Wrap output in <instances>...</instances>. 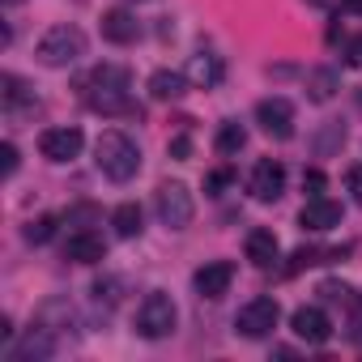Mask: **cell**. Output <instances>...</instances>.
Segmentation results:
<instances>
[{
    "mask_svg": "<svg viewBox=\"0 0 362 362\" xmlns=\"http://www.w3.org/2000/svg\"><path fill=\"white\" fill-rule=\"evenodd\" d=\"M0 86H5V107H9V111H13V107H22V103H30V107L39 103V98H35V94H30V90H26V86H22L13 73H5V77H0Z\"/></svg>",
    "mask_w": 362,
    "mask_h": 362,
    "instance_id": "obj_24",
    "label": "cell"
},
{
    "mask_svg": "<svg viewBox=\"0 0 362 362\" xmlns=\"http://www.w3.org/2000/svg\"><path fill=\"white\" fill-rule=\"evenodd\" d=\"M0 153H5V179H9V175H18V145H13V141H5V149H0Z\"/></svg>",
    "mask_w": 362,
    "mask_h": 362,
    "instance_id": "obj_28",
    "label": "cell"
},
{
    "mask_svg": "<svg viewBox=\"0 0 362 362\" xmlns=\"http://www.w3.org/2000/svg\"><path fill=\"white\" fill-rule=\"evenodd\" d=\"M230 281H235V264H230V260H209V264H201L197 277H192V286H197L201 298H222V294L230 290Z\"/></svg>",
    "mask_w": 362,
    "mask_h": 362,
    "instance_id": "obj_12",
    "label": "cell"
},
{
    "mask_svg": "<svg viewBox=\"0 0 362 362\" xmlns=\"http://www.w3.org/2000/svg\"><path fill=\"white\" fill-rule=\"evenodd\" d=\"M5 5H18V0H5Z\"/></svg>",
    "mask_w": 362,
    "mask_h": 362,
    "instance_id": "obj_35",
    "label": "cell"
},
{
    "mask_svg": "<svg viewBox=\"0 0 362 362\" xmlns=\"http://www.w3.org/2000/svg\"><path fill=\"white\" fill-rule=\"evenodd\" d=\"M170 153H175V158H188V136H175V141H170Z\"/></svg>",
    "mask_w": 362,
    "mask_h": 362,
    "instance_id": "obj_31",
    "label": "cell"
},
{
    "mask_svg": "<svg viewBox=\"0 0 362 362\" xmlns=\"http://www.w3.org/2000/svg\"><path fill=\"white\" fill-rule=\"evenodd\" d=\"M341 9H345V13H362V0H345Z\"/></svg>",
    "mask_w": 362,
    "mask_h": 362,
    "instance_id": "obj_33",
    "label": "cell"
},
{
    "mask_svg": "<svg viewBox=\"0 0 362 362\" xmlns=\"http://www.w3.org/2000/svg\"><path fill=\"white\" fill-rule=\"evenodd\" d=\"M226 184H230V170H218V175H209V179H205V192H209V197H222V188H226Z\"/></svg>",
    "mask_w": 362,
    "mask_h": 362,
    "instance_id": "obj_27",
    "label": "cell"
},
{
    "mask_svg": "<svg viewBox=\"0 0 362 362\" xmlns=\"http://www.w3.org/2000/svg\"><path fill=\"white\" fill-rule=\"evenodd\" d=\"M52 354H56V337H52V328H30V332L9 349L13 362H43V358H52Z\"/></svg>",
    "mask_w": 362,
    "mask_h": 362,
    "instance_id": "obj_15",
    "label": "cell"
},
{
    "mask_svg": "<svg viewBox=\"0 0 362 362\" xmlns=\"http://www.w3.org/2000/svg\"><path fill=\"white\" fill-rule=\"evenodd\" d=\"M277 320H281V307H277V298H252V303H243L239 307V315H235V328L247 337V341H260V337H269L273 328H277Z\"/></svg>",
    "mask_w": 362,
    "mask_h": 362,
    "instance_id": "obj_6",
    "label": "cell"
},
{
    "mask_svg": "<svg viewBox=\"0 0 362 362\" xmlns=\"http://www.w3.org/2000/svg\"><path fill=\"white\" fill-rule=\"evenodd\" d=\"M298 226L311 230V235H328L341 226V205L328 201V197H311L303 209H298Z\"/></svg>",
    "mask_w": 362,
    "mask_h": 362,
    "instance_id": "obj_10",
    "label": "cell"
},
{
    "mask_svg": "<svg viewBox=\"0 0 362 362\" xmlns=\"http://www.w3.org/2000/svg\"><path fill=\"white\" fill-rule=\"evenodd\" d=\"M111 226H115V235L119 239H136L141 235V205H119L115 214H111Z\"/></svg>",
    "mask_w": 362,
    "mask_h": 362,
    "instance_id": "obj_21",
    "label": "cell"
},
{
    "mask_svg": "<svg viewBox=\"0 0 362 362\" xmlns=\"http://www.w3.org/2000/svg\"><path fill=\"white\" fill-rule=\"evenodd\" d=\"M307 5H315V9H324V5H332V0H307Z\"/></svg>",
    "mask_w": 362,
    "mask_h": 362,
    "instance_id": "obj_34",
    "label": "cell"
},
{
    "mask_svg": "<svg viewBox=\"0 0 362 362\" xmlns=\"http://www.w3.org/2000/svg\"><path fill=\"white\" fill-rule=\"evenodd\" d=\"M56 235V218L52 214H43V218H35L30 226H26V243H47Z\"/></svg>",
    "mask_w": 362,
    "mask_h": 362,
    "instance_id": "obj_25",
    "label": "cell"
},
{
    "mask_svg": "<svg viewBox=\"0 0 362 362\" xmlns=\"http://www.w3.org/2000/svg\"><path fill=\"white\" fill-rule=\"evenodd\" d=\"M256 124H260V132H269L273 141H290V136H294V107H290V98H281V94L260 98V103H256Z\"/></svg>",
    "mask_w": 362,
    "mask_h": 362,
    "instance_id": "obj_7",
    "label": "cell"
},
{
    "mask_svg": "<svg viewBox=\"0 0 362 362\" xmlns=\"http://www.w3.org/2000/svg\"><path fill=\"white\" fill-rule=\"evenodd\" d=\"M337 90H341V73H337V69L320 64V69L307 73V98H311V103H328Z\"/></svg>",
    "mask_w": 362,
    "mask_h": 362,
    "instance_id": "obj_19",
    "label": "cell"
},
{
    "mask_svg": "<svg viewBox=\"0 0 362 362\" xmlns=\"http://www.w3.org/2000/svg\"><path fill=\"white\" fill-rule=\"evenodd\" d=\"M290 328H294V337L307 341V345H324V341L332 337V320L324 315V307H298V311L290 315Z\"/></svg>",
    "mask_w": 362,
    "mask_h": 362,
    "instance_id": "obj_11",
    "label": "cell"
},
{
    "mask_svg": "<svg viewBox=\"0 0 362 362\" xmlns=\"http://www.w3.org/2000/svg\"><path fill=\"white\" fill-rule=\"evenodd\" d=\"M243 252H247V260H252L256 269H273V264L281 260V243H277V235H273V230H264V226L247 235Z\"/></svg>",
    "mask_w": 362,
    "mask_h": 362,
    "instance_id": "obj_17",
    "label": "cell"
},
{
    "mask_svg": "<svg viewBox=\"0 0 362 362\" xmlns=\"http://www.w3.org/2000/svg\"><path fill=\"white\" fill-rule=\"evenodd\" d=\"M86 56V35L77 30V26H52L43 39H39V64H47V69H69V64H77Z\"/></svg>",
    "mask_w": 362,
    "mask_h": 362,
    "instance_id": "obj_3",
    "label": "cell"
},
{
    "mask_svg": "<svg viewBox=\"0 0 362 362\" xmlns=\"http://www.w3.org/2000/svg\"><path fill=\"white\" fill-rule=\"evenodd\" d=\"M349 337H354V341H362V298L354 303V320H349Z\"/></svg>",
    "mask_w": 362,
    "mask_h": 362,
    "instance_id": "obj_30",
    "label": "cell"
},
{
    "mask_svg": "<svg viewBox=\"0 0 362 362\" xmlns=\"http://www.w3.org/2000/svg\"><path fill=\"white\" fill-rule=\"evenodd\" d=\"M328 260H341V252H328V247H298V252L290 256V269H286V273H303V269L328 264Z\"/></svg>",
    "mask_w": 362,
    "mask_h": 362,
    "instance_id": "obj_22",
    "label": "cell"
},
{
    "mask_svg": "<svg viewBox=\"0 0 362 362\" xmlns=\"http://www.w3.org/2000/svg\"><path fill=\"white\" fill-rule=\"evenodd\" d=\"M345 64H362V35L345 43Z\"/></svg>",
    "mask_w": 362,
    "mask_h": 362,
    "instance_id": "obj_29",
    "label": "cell"
},
{
    "mask_svg": "<svg viewBox=\"0 0 362 362\" xmlns=\"http://www.w3.org/2000/svg\"><path fill=\"white\" fill-rule=\"evenodd\" d=\"M184 73H188V81H192L197 90H218L222 77H226V64H222V56H214V52H197Z\"/></svg>",
    "mask_w": 362,
    "mask_h": 362,
    "instance_id": "obj_13",
    "label": "cell"
},
{
    "mask_svg": "<svg viewBox=\"0 0 362 362\" xmlns=\"http://www.w3.org/2000/svg\"><path fill=\"white\" fill-rule=\"evenodd\" d=\"M136 35H141L136 13H128V9H107V13H103V39H107V43L124 47V43H136Z\"/></svg>",
    "mask_w": 362,
    "mask_h": 362,
    "instance_id": "obj_16",
    "label": "cell"
},
{
    "mask_svg": "<svg viewBox=\"0 0 362 362\" xmlns=\"http://www.w3.org/2000/svg\"><path fill=\"white\" fill-rule=\"evenodd\" d=\"M175 324H179V307H175V298H170L166 290H149L145 303L136 307V332L149 337V341H162V337L175 332Z\"/></svg>",
    "mask_w": 362,
    "mask_h": 362,
    "instance_id": "obj_4",
    "label": "cell"
},
{
    "mask_svg": "<svg viewBox=\"0 0 362 362\" xmlns=\"http://www.w3.org/2000/svg\"><path fill=\"white\" fill-rule=\"evenodd\" d=\"M324 303H332V307H345V311H354V303H358V294L345 286V281H320V290H315Z\"/></svg>",
    "mask_w": 362,
    "mask_h": 362,
    "instance_id": "obj_23",
    "label": "cell"
},
{
    "mask_svg": "<svg viewBox=\"0 0 362 362\" xmlns=\"http://www.w3.org/2000/svg\"><path fill=\"white\" fill-rule=\"evenodd\" d=\"M247 192H252L260 205H273V201H281V192H286V166H281V162H273V158L256 162Z\"/></svg>",
    "mask_w": 362,
    "mask_h": 362,
    "instance_id": "obj_9",
    "label": "cell"
},
{
    "mask_svg": "<svg viewBox=\"0 0 362 362\" xmlns=\"http://www.w3.org/2000/svg\"><path fill=\"white\" fill-rule=\"evenodd\" d=\"M243 145H247V128H243L239 119H226V124L218 128V136H214V149H218L222 158H235Z\"/></svg>",
    "mask_w": 362,
    "mask_h": 362,
    "instance_id": "obj_20",
    "label": "cell"
},
{
    "mask_svg": "<svg viewBox=\"0 0 362 362\" xmlns=\"http://www.w3.org/2000/svg\"><path fill=\"white\" fill-rule=\"evenodd\" d=\"M81 145H86V132H81V128H69V124L47 128V132L39 136V153H43L47 162H73V158L81 153Z\"/></svg>",
    "mask_w": 362,
    "mask_h": 362,
    "instance_id": "obj_8",
    "label": "cell"
},
{
    "mask_svg": "<svg viewBox=\"0 0 362 362\" xmlns=\"http://www.w3.org/2000/svg\"><path fill=\"white\" fill-rule=\"evenodd\" d=\"M64 260H73V264H98V260H107V239L94 235V230H77L64 243Z\"/></svg>",
    "mask_w": 362,
    "mask_h": 362,
    "instance_id": "obj_14",
    "label": "cell"
},
{
    "mask_svg": "<svg viewBox=\"0 0 362 362\" xmlns=\"http://www.w3.org/2000/svg\"><path fill=\"white\" fill-rule=\"evenodd\" d=\"M307 188H311V197H320V188H324V175H320V170L307 175Z\"/></svg>",
    "mask_w": 362,
    "mask_h": 362,
    "instance_id": "obj_32",
    "label": "cell"
},
{
    "mask_svg": "<svg viewBox=\"0 0 362 362\" xmlns=\"http://www.w3.org/2000/svg\"><path fill=\"white\" fill-rule=\"evenodd\" d=\"M94 162H98V170L111 179V184H128V179L141 170V149H136V141L128 132L107 128L94 141Z\"/></svg>",
    "mask_w": 362,
    "mask_h": 362,
    "instance_id": "obj_2",
    "label": "cell"
},
{
    "mask_svg": "<svg viewBox=\"0 0 362 362\" xmlns=\"http://www.w3.org/2000/svg\"><path fill=\"white\" fill-rule=\"evenodd\" d=\"M188 73H175V69H158L153 77H149V98H158V103H179L188 94Z\"/></svg>",
    "mask_w": 362,
    "mask_h": 362,
    "instance_id": "obj_18",
    "label": "cell"
},
{
    "mask_svg": "<svg viewBox=\"0 0 362 362\" xmlns=\"http://www.w3.org/2000/svg\"><path fill=\"white\" fill-rule=\"evenodd\" d=\"M153 214H158V222H162L166 230H184V226L192 222V214H197V201H192L188 184H179V179L162 184V188L153 192Z\"/></svg>",
    "mask_w": 362,
    "mask_h": 362,
    "instance_id": "obj_5",
    "label": "cell"
},
{
    "mask_svg": "<svg viewBox=\"0 0 362 362\" xmlns=\"http://www.w3.org/2000/svg\"><path fill=\"white\" fill-rule=\"evenodd\" d=\"M81 98L90 111L98 115H119V111H132L128 103V69L119 64H98L81 77Z\"/></svg>",
    "mask_w": 362,
    "mask_h": 362,
    "instance_id": "obj_1",
    "label": "cell"
},
{
    "mask_svg": "<svg viewBox=\"0 0 362 362\" xmlns=\"http://www.w3.org/2000/svg\"><path fill=\"white\" fill-rule=\"evenodd\" d=\"M345 188H349V197H354V205H362V166H354V170L345 175Z\"/></svg>",
    "mask_w": 362,
    "mask_h": 362,
    "instance_id": "obj_26",
    "label": "cell"
}]
</instances>
